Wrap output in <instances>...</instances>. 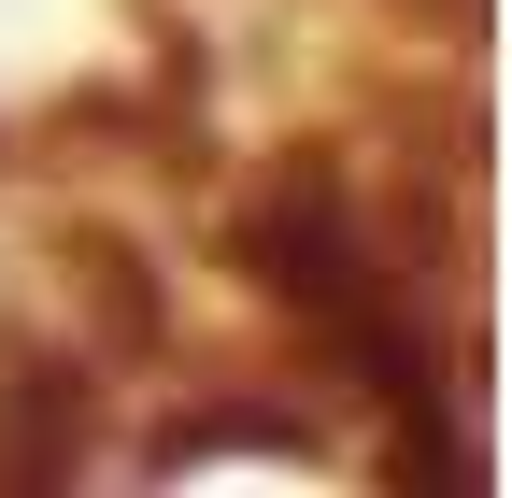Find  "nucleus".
Wrapping results in <instances>:
<instances>
[{
    "instance_id": "7ed1b4c3",
    "label": "nucleus",
    "mask_w": 512,
    "mask_h": 498,
    "mask_svg": "<svg viewBox=\"0 0 512 498\" xmlns=\"http://www.w3.org/2000/svg\"><path fill=\"white\" fill-rule=\"evenodd\" d=\"M57 427H86V385L72 370H15V385H0V442H15V470H57Z\"/></svg>"
},
{
    "instance_id": "f03ea898",
    "label": "nucleus",
    "mask_w": 512,
    "mask_h": 498,
    "mask_svg": "<svg viewBox=\"0 0 512 498\" xmlns=\"http://www.w3.org/2000/svg\"><path fill=\"white\" fill-rule=\"evenodd\" d=\"M214 456H299V427L256 413V399H228V413H185L171 442H157V470H214Z\"/></svg>"
},
{
    "instance_id": "f257e3e1",
    "label": "nucleus",
    "mask_w": 512,
    "mask_h": 498,
    "mask_svg": "<svg viewBox=\"0 0 512 498\" xmlns=\"http://www.w3.org/2000/svg\"><path fill=\"white\" fill-rule=\"evenodd\" d=\"M228 257H242V285L271 299V314H299L342 370H370L399 413L427 399V342L399 328V299H384V271H370V228H356V200L328 171H271L228 214Z\"/></svg>"
}]
</instances>
